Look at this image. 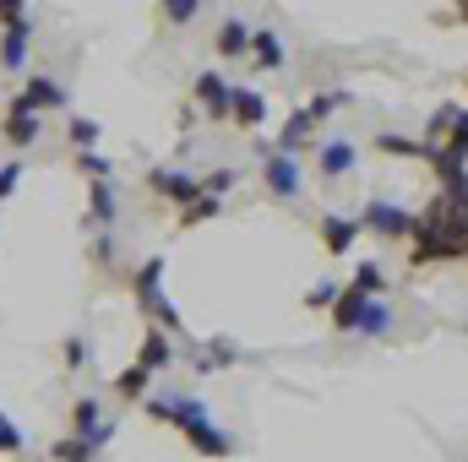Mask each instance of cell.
<instances>
[{
	"mask_svg": "<svg viewBox=\"0 0 468 462\" xmlns=\"http://www.w3.org/2000/svg\"><path fill=\"white\" fill-rule=\"evenodd\" d=\"M153 414L175 419V425L191 436V446H197V452H207V457H224V452H229V436H218V430L202 419V408H197V403H153Z\"/></svg>",
	"mask_w": 468,
	"mask_h": 462,
	"instance_id": "6da1fadb",
	"label": "cell"
},
{
	"mask_svg": "<svg viewBox=\"0 0 468 462\" xmlns=\"http://www.w3.org/2000/svg\"><path fill=\"white\" fill-rule=\"evenodd\" d=\"M5 142L11 147H33L38 142V131H44V110H33V104H22V99H11L5 104Z\"/></svg>",
	"mask_w": 468,
	"mask_h": 462,
	"instance_id": "7a4b0ae2",
	"label": "cell"
},
{
	"mask_svg": "<svg viewBox=\"0 0 468 462\" xmlns=\"http://www.w3.org/2000/svg\"><path fill=\"white\" fill-rule=\"evenodd\" d=\"M261 180H267V191H272V196H283V202H289V196L300 191V163L289 158V147L267 158V169H261Z\"/></svg>",
	"mask_w": 468,
	"mask_h": 462,
	"instance_id": "3957f363",
	"label": "cell"
},
{
	"mask_svg": "<svg viewBox=\"0 0 468 462\" xmlns=\"http://www.w3.org/2000/svg\"><path fill=\"white\" fill-rule=\"evenodd\" d=\"M197 99H202V110H207L213 120H224V115H229V104H234V88H229V82H218V77L207 71V77H197Z\"/></svg>",
	"mask_w": 468,
	"mask_h": 462,
	"instance_id": "277c9868",
	"label": "cell"
},
{
	"mask_svg": "<svg viewBox=\"0 0 468 462\" xmlns=\"http://www.w3.org/2000/svg\"><path fill=\"white\" fill-rule=\"evenodd\" d=\"M22 60H27V22H11L5 27V44H0V66L5 71H22Z\"/></svg>",
	"mask_w": 468,
	"mask_h": 462,
	"instance_id": "5b68a950",
	"label": "cell"
},
{
	"mask_svg": "<svg viewBox=\"0 0 468 462\" xmlns=\"http://www.w3.org/2000/svg\"><path fill=\"white\" fill-rule=\"evenodd\" d=\"M16 99H22V104H33V110H60V104H66V93H60L49 77H33V82H27V93H16Z\"/></svg>",
	"mask_w": 468,
	"mask_h": 462,
	"instance_id": "8992f818",
	"label": "cell"
},
{
	"mask_svg": "<svg viewBox=\"0 0 468 462\" xmlns=\"http://www.w3.org/2000/svg\"><path fill=\"white\" fill-rule=\"evenodd\" d=\"M245 44H250V27H245V22H224V27H218V38H213V49H218V55H224V60H234V55H245Z\"/></svg>",
	"mask_w": 468,
	"mask_h": 462,
	"instance_id": "52a82bcc",
	"label": "cell"
},
{
	"mask_svg": "<svg viewBox=\"0 0 468 462\" xmlns=\"http://www.w3.org/2000/svg\"><path fill=\"white\" fill-rule=\"evenodd\" d=\"M354 169V147L349 142H327L322 147V180H338V174H349Z\"/></svg>",
	"mask_w": 468,
	"mask_h": 462,
	"instance_id": "ba28073f",
	"label": "cell"
},
{
	"mask_svg": "<svg viewBox=\"0 0 468 462\" xmlns=\"http://www.w3.org/2000/svg\"><path fill=\"white\" fill-rule=\"evenodd\" d=\"M354 234H359V218H327V224H322V239H327V250H333V256H344V250H349Z\"/></svg>",
	"mask_w": 468,
	"mask_h": 462,
	"instance_id": "9c48e42d",
	"label": "cell"
},
{
	"mask_svg": "<svg viewBox=\"0 0 468 462\" xmlns=\"http://www.w3.org/2000/svg\"><path fill=\"white\" fill-rule=\"evenodd\" d=\"M250 44H256V66H267V71L283 66V44H278V33H250Z\"/></svg>",
	"mask_w": 468,
	"mask_h": 462,
	"instance_id": "30bf717a",
	"label": "cell"
},
{
	"mask_svg": "<svg viewBox=\"0 0 468 462\" xmlns=\"http://www.w3.org/2000/svg\"><path fill=\"white\" fill-rule=\"evenodd\" d=\"M229 115H234V125H256V120H261V93L239 88V93H234V104H229Z\"/></svg>",
	"mask_w": 468,
	"mask_h": 462,
	"instance_id": "8fae6325",
	"label": "cell"
},
{
	"mask_svg": "<svg viewBox=\"0 0 468 462\" xmlns=\"http://www.w3.org/2000/svg\"><path fill=\"white\" fill-rule=\"evenodd\" d=\"M370 224H376L381 234H403V229H409V213H398V207L376 202V207H370Z\"/></svg>",
	"mask_w": 468,
	"mask_h": 462,
	"instance_id": "7c38bea8",
	"label": "cell"
},
{
	"mask_svg": "<svg viewBox=\"0 0 468 462\" xmlns=\"http://www.w3.org/2000/svg\"><path fill=\"white\" fill-rule=\"evenodd\" d=\"M142 364H147V370H164V364H169V338H164L158 327H153L147 343H142Z\"/></svg>",
	"mask_w": 468,
	"mask_h": 462,
	"instance_id": "4fadbf2b",
	"label": "cell"
},
{
	"mask_svg": "<svg viewBox=\"0 0 468 462\" xmlns=\"http://www.w3.org/2000/svg\"><path fill=\"white\" fill-rule=\"evenodd\" d=\"M115 392H120V397H131V403H136V397L147 392V364H131V370L120 375V386H115Z\"/></svg>",
	"mask_w": 468,
	"mask_h": 462,
	"instance_id": "5bb4252c",
	"label": "cell"
},
{
	"mask_svg": "<svg viewBox=\"0 0 468 462\" xmlns=\"http://www.w3.org/2000/svg\"><path fill=\"white\" fill-rule=\"evenodd\" d=\"M311 125H316V110H300V115L289 120V131H283V147H300L311 136Z\"/></svg>",
	"mask_w": 468,
	"mask_h": 462,
	"instance_id": "9a60e30c",
	"label": "cell"
},
{
	"mask_svg": "<svg viewBox=\"0 0 468 462\" xmlns=\"http://www.w3.org/2000/svg\"><path fill=\"white\" fill-rule=\"evenodd\" d=\"M197 11H202V0H164V16H169V22H180V27H186Z\"/></svg>",
	"mask_w": 468,
	"mask_h": 462,
	"instance_id": "2e32d148",
	"label": "cell"
},
{
	"mask_svg": "<svg viewBox=\"0 0 468 462\" xmlns=\"http://www.w3.org/2000/svg\"><path fill=\"white\" fill-rule=\"evenodd\" d=\"M71 142H77V147L99 142V125H93V120H71Z\"/></svg>",
	"mask_w": 468,
	"mask_h": 462,
	"instance_id": "e0dca14e",
	"label": "cell"
},
{
	"mask_svg": "<svg viewBox=\"0 0 468 462\" xmlns=\"http://www.w3.org/2000/svg\"><path fill=\"white\" fill-rule=\"evenodd\" d=\"M16 180H22V163H5V169H0V202L16 191Z\"/></svg>",
	"mask_w": 468,
	"mask_h": 462,
	"instance_id": "ac0fdd59",
	"label": "cell"
},
{
	"mask_svg": "<svg viewBox=\"0 0 468 462\" xmlns=\"http://www.w3.org/2000/svg\"><path fill=\"white\" fill-rule=\"evenodd\" d=\"M207 213H213V196H207V202H197V207H186V213H180V224H202Z\"/></svg>",
	"mask_w": 468,
	"mask_h": 462,
	"instance_id": "d6986e66",
	"label": "cell"
},
{
	"mask_svg": "<svg viewBox=\"0 0 468 462\" xmlns=\"http://www.w3.org/2000/svg\"><path fill=\"white\" fill-rule=\"evenodd\" d=\"M11 22H22V0H0V27H11Z\"/></svg>",
	"mask_w": 468,
	"mask_h": 462,
	"instance_id": "ffe728a7",
	"label": "cell"
},
{
	"mask_svg": "<svg viewBox=\"0 0 468 462\" xmlns=\"http://www.w3.org/2000/svg\"><path fill=\"white\" fill-rule=\"evenodd\" d=\"M229 185H234V174H229V169H224V174H213V180H207V191H213V196H218V191H229Z\"/></svg>",
	"mask_w": 468,
	"mask_h": 462,
	"instance_id": "44dd1931",
	"label": "cell"
},
{
	"mask_svg": "<svg viewBox=\"0 0 468 462\" xmlns=\"http://www.w3.org/2000/svg\"><path fill=\"white\" fill-rule=\"evenodd\" d=\"M463 16H468V5H463Z\"/></svg>",
	"mask_w": 468,
	"mask_h": 462,
	"instance_id": "7402d4cb",
	"label": "cell"
}]
</instances>
